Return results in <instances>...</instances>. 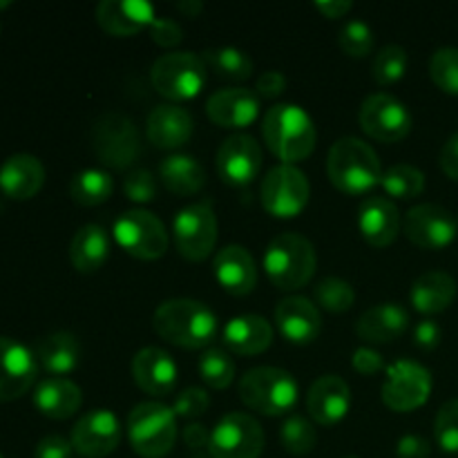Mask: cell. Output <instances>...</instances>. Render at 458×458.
<instances>
[{
  "label": "cell",
  "instance_id": "1",
  "mask_svg": "<svg viewBox=\"0 0 458 458\" xmlns=\"http://www.w3.org/2000/svg\"><path fill=\"white\" fill-rule=\"evenodd\" d=\"M152 327L159 338L182 349L208 347L217 334V318L199 300L173 298L157 307Z\"/></svg>",
  "mask_w": 458,
  "mask_h": 458
},
{
  "label": "cell",
  "instance_id": "2",
  "mask_svg": "<svg viewBox=\"0 0 458 458\" xmlns=\"http://www.w3.org/2000/svg\"><path fill=\"white\" fill-rule=\"evenodd\" d=\"M327 174L334 188L344 195H365L383 182V165L369 143L356 137H343L331 146Z\"/></svg>",
  "mask_w": 458,
  "mask_h": 458
},
{
  "label": "cell",
  "instance_id": "3",
  "mask_svg": "<svg viewBox=\"0 0 458 458\" xmlns=\"http://www.w3.org/2000/svg\"><path fill=\"white\" fill-rule=\"evenodd\" d=\"M262 134L267 148L282 161L293 165L316 150V125L311 116L293 103H277L262 121Z\"/></svg>",
  "mask_w": 458,
  "mask_h": 458
},
{
  "label": "cell",
  "instance_id": "4",
  "mask_svg": "<svg viewBox=\"0 0 458 458\" xmlns=\"http://www.w3.org/2000/svg\"><path fill=\"white\" fill-rule=\"evenodd\" d=\"M318 258L311 242L298 233H282L264 253L268 280L280 291H298L316 276Z\"/></svg>",
  "mask_w": 458,
  "mask_h": 458
},
{
  "label": "cell",
  "instance_id": "5",
  "mask_svg": "<svg viewBox=\"0 0 458 458\" xmlns=\"http://www.w3.org/2000/svg\"><path fill=\"white\" fill-rule=\"evenodd\" d=\"M298 383L280 367H255L240 380V398L249 410L264 416H284L298 403Z\"/></svg>",
  "mask_w": 458,
  "mask_h": 458
},
{
  "label": "cell",
  "instance_id": "6",
  "mask_svg": "<svg viewBox=\"0 0 458 458\" xmlns=\"http://www.w3.org/2000/svg\"><path fill=\"white\" fill-rule=\"evenodd\" d=\"M128 441L141 458H164L177 441V416L161 403H139L128 416Z\"/></svg>",
  "mask_w": 458,
  "mask_h": 458
},
{
  "label": "cell",
  "instance_id": "7",
  "mask_svg": "<svg viewBox=\"0 0 458 458\" xmlns=\"http://www.w3.org/2000/svg\"><path fill=\"white\" fill-rule=\"evenodd\" d=\"M208 67L192 52H173L157 58L150 70L152 88L168 101H191L204 89Z\"/></svg>",
  "mask_w": 458,
  "mask_h": 458
},
{
  "label": "cell",
  "instance_id": "8",
  "mask_svg": "<svg viewBox=\"0 0 458 458\" xmlns=\"http://www.w3.org/2000/svg\"><path fill=\"white\" fill-rule=\"evenodd\" d=\"M92 148L98 161L114 170H125L141 155V137L130 116L107 112L92 128Z\"/></svg>",
  "mask_w": 458,
  "mask_h": 458
},
{
  "label": "cell",
  "instance_id": "9",
  "mask_svg": "<svg viewBox=\"0 0 458 458\" xmlns=\"http://www.w3.org/2000/svg\"><path fill=\"white\" fill-rule=\"evenodd\" d=\"M174 244L188 262H204L217 244V215L210 201H195L174 215Z\"/></svg>",
  "mask_w": 458,
  "mask_h": 458
},
{
  "label": "cell",
  "instance_id": "10",
  "mask_svg": "<svg viewBox=\"0 0 458 458\" xmlns=\"http://www.w3.org/2000/svg\"><path fill=\"white\" fill-rule=\"evenodd\" d=\"M311 186L307 174L289 164H280L267 173L259 188L264 210L277 219H293L307 208Z\"/></svg>",
  "mask_w": 458,
  "mask_h": 458
},
{
  "label": "cell",
  "instance_id": "11",
  "mask_svg": "<svg viewBox=\"0 0 458 458\" xmlns=\"http://www.w3.org/2000/svg\"><path fill=\"white\" fill-rule=\"evenodd\" d=\"M114 240L132 258L152 262L168 250V231L150 210H125L114 222Z\"/></svg>",
  "mask_w": 458,
  "mask_h": 458
},
{
  "label": "cell",
  "instance_id": "12",
  "mask_svg": "<svg viewBox=\"0 0 458 458\" xmlns=\"http://www.w3.org/2000/svg\"><path fill=\"white\" fill-rule=\"evenodd\" d=\"M262 450V425L244 411L226 414L210 432V458H259Z\"/></svg>",
  "mask_w": 458,
  "mask_h": 458
},
{
  "label": "cell",
  "instance_id": "13",
  "mask_svg": "<svg viewBox=\"0 0 458 458\" xmlns=\"http://www.w3.org/2000/svg\"><path fill=\"white\" fill-rule=\"evenodd\" d=\"M432 394V374L414 360H396L387 367V378L383 383V403L392 411L407 414L429 401Z\"/></svg>",
  "mask_w": 458,
  "mask_h": 458
},
{
  "label": "cell",
  "instance_id": "14",
  "mask_svg": "<svg viewBox=\"0 0 458 458\" xmlns=\"http://www.w3.org/2000/svg\"><path fill=\"white\" fill-rule=\"evenodd\" d=\"M358 123L367 137L380 143L403 141L411 132V114L392 94H371L362 101Z\"/></svg>",
  "mask_w": 458,
  "mask_h": 458
},
{
  "label": "cell",
  "instance_id": "15",
  "mask_svg": "<svg viewBox=\"0 0 458 458\" xmlns=\"http://www.w3.org/2000/svg\"><path fill=\"white\" fill-rule=\"evenodd\" d=\"M405 237L425 250H441L450 246L458 235L454 215L438 204H419L410 208L403 222Z\"/></svg>",
  "mask_w": 458,
  "mask_h": 458
},
{
  "label": "cell",
  "instance_id": "16",
  "mask_svg": "<svg viewBox=\"0 0 458 458\" xmlns=\"http://www.w3.org/2000/svg\"><path fill=\"white\" fill-rule=\"evenodd\" d=\"M121 423L114 411L92 410L76 420L72 429V447L81 456H110L121 443Z\"/></svg>",
  "mask_w": 458,
  "mask_h": 458
},
{
  "label": "cell",
  "instance_id": "17",
  "mask_svg": "<svg viewBox=\"0 0 458 458\" xmlns=\"http://www.w3.org/2000/svg\"><path fill=\"white\" fill-rule=\"evenodd\" d=\"M38 360L25 344L0 335V403L25 396L36 383Z\"/></svg>",
  "mask_w": 458,
  "mask_h": 458
},
{
  "label": "cell",
  "instance_id": "18",
  "mask_svg": "<svg viewBox=\"0 0 458 458\" xmlns=\"http://www.w3.org/2000/svg\"><path fill=\"white\" fill-rule=\"evenodd\" d=\"M262 170V148L250 134H231L217 150V173L228 186H249Z\"/></svg>",
  "mask_w": 458,
  "mask_h": 458
},
{
  "label": "cell",
  "instance_id": "19",
  "mask_svg": "<svg viewBox=\"0 0 458 458\" xmlns=\"http://www.w3.org/2000/svg\"><path fill=\"white\" fill-rule=\"evenodd\" d=\"M276 325L291 344H311L322 334L320 309L302 295H289L277 302Z\"/></svg>",
  "mask_w": 458,
  "mask_h": 458
},
{
  "label": "cell",
  "instance_id": "20",
  "mask_svg": "<svg viewBox=\"0 0 458 458\" xmlns=\"http://www.w3.org/2000/svg\"><path fill=\"white\" fill-rule=\"evenodd\" d=\"M132 376L139 389L155 398H165L174 392L179 369L173 356L159 347H146L137 352L132 360Z\"/></svg>",
  "mask_w": 458,
  "mask_h": 458
},
{
  "label": "cell",
  "instance_id": "21",
  "mask_svg": "<svg viewBox=\"0 0 458 458\" xmlns=\"http://www.w3.org/2000/svg\"><path fill=\"white\" fill-rule=\"evenodd\" d=\"M349 410H352V389L340 376H322L307 392L309 416L325 428L338 425L349 414Z\"/></svg>",
  "mask_w": 458,
  "mask_h": 458
},
{
  "label": "cell",
  "instance_id": "22",
  "mask_svg": "<svg viewBox=\"0 0 458 458\" xmlns=\"http://www.w3.org/2000/svg\"><path fill=\"white\" fill-rule=\"evenodd\" d=\"M206 114L219 128H249L259 114V98L246 88H224L206 101Z\"/></svg>",
  "mask_w": 458,
  "mask_h": 458
},
{
  "label": "cell",
  "instance_id": "23",
  "mask_svg": "<svg viewBox=\"0 0 458 458\" xmlns=\"http://www.w3.org/2000/svg\"><path fill=\"white\" fill-rule=\"evenodd\" d=\"M213 276L217 284L235 298L253 293L258 286V267L253 255L240 244L226 246L215 255Z\"/></svg>",
  "mask_w": 458,
  "mask_h": 458
},
{
  "label": "cell",
  "instance_id": "24",
  "mask_svg": "<svg viewBox=\"0 0 458 458\" xmlns=\"http://www.w3.org/2000/svg\"><path fill=\"white\" fill-rule=\"evenodd\" d=\"M358 231L374 249L394 244L401 233V213L389 197H367L358 208Z\"/></svg>",
  "mask_w": 458,
  "mask_h": 458
},
{
  "label": "cell",
  "instance_id": "25",
  "mask_svg": "<svg viewBox=\"0 0 458 458\" xmlns=\"http://www.w3.org/2000/svg\"><path fill=\"white\" fill-rule=\"evenodd\" d=\"M155 7L146 0H103L97 7V21L103 31L116 38H128L155 22Z\"/></svg>",
  "mask_w": 458,
  "mask_h": 458
},
{
  "label": "cell",
  "instance_id": "26",
  "mask_svg": "<svg viewBox=\"0 0 458 458\" xmlns=\"http://www.w3.org/2000/svg\"><path fill=\"white\" fill-rule=\"evenodd\" d=\"M195 130L191 112L174 103H161L148 114L146 137L159 150H177L186 146Z\"/></svg>",
  "mask_w": 458,
  "mask_h": 458
},
{
  "label": "cell",
  "instance_id": "27",
  "mask_svg": "<svg viewBox=\"0 0 458 458\" xmlns=\"http://www.w3.org/2000/svg\"><path fill=\"white\" fill-rule=\"evenodd\" d=\"M410 327V313L398 302H383L367 309L356 322L358 338L369 344H387L401 338Z\"/></svg>",
  "mask_w": 458,
  "mask_h": 458
},
{
  "label": "cell",
  "instance_id": "28",
  "mask_svg": "<svg viewBox=\"0 0 458 458\" xmlns=\"http://www.w3.org/2000/svg\"><path fill=\"white\" fill-rule=\"evenodd\" d=\"M45 183V168L34 155H12L0 168V191L9 199H31Z\"/></svg>",
  "mask_w": 458,
  "mask_h": 458
},
{
  "label": "cell",
  "instance_id": "29",
  "mask_svg": "<svg viewBox=\"0 0 458 458\" xmlns=\"http://www.w3.org/2000/svg\"><path fill=\"white\" fill-rule=\"evenodd\" d=\"M273 327L262 316H237L224 327V344L237 356H259L273 344Z\"/></svg>",
  "mask_w": 458,
  "mask_h": 458
},
{
  "label": "cell",
  "instance_id": "30",
  "mask_svg": "<svg viewBox=\"0 0 458 458\" xmlns=\"http://www.w3.org/2000/svg\"><path fill=\"white\" fill-rule=\"evenodd\" d=\"M83 394L76 383L70 378H52L43 380L34 392V405L43 416L52 420H65L81 410Z\"/></svg>",
  "mask_w": 458,
  "mask_h": 458
},
{
  "label": "cell",
  "instance_id": "31",
  "mask_svg": "<svg viewBox=\"0 0 458 458\" xmlns=\"http://www.w3.org/2000/svg\"><path fill=\"white\" fill-rule=\"evenodd\" d=\"M456 298V282L450 273L429 271L423 273L419 280L411 284L410 300L414 309L423 316H437L447 311Z\"/></svg>",
  "mask_w": 458,
  "mask_h": 458
},
{
  "label": "cell",
  "instance_id": "32",
  "mask_svg": "<svg viewBox=\"0 0 458 458\" xmlns=\"http://www.w3.org/2000/svg\"><path fill=\"white\" fill-rule=\"evenodd\" d=\"M110 259V237L98 224H85L70 242V262L79 273H97Z\"/></svg>",
  "mask_w": 458,
  "mask_h": 458
},
{
  "label": "cell",
  "instance_id": "33",
  "mask_svg": "<svg viewBox=\"0 0 458 458\" xmlns=\"http://www.w3.org/2000/svg\"><path fill=\"white\" fill-rule=\"evenodd\" d=\"M159 179L173 195L191 197L206 186V170L195 157L170 155L161 161Z\"/></svg>",
  "mask_w": 458,
  "mask_h": 458
},
{
  "label": "cell",
  "instance_id": "34",
  "mask_svg": "<svg viewBox=\"0 0 458 458\" xmlns=\"http://www.w3.org/2000/svg\"><path fill=\"white\" fill-rule=\"evenodd\" d=\"M79 340L72 334H67V331L49 334L47 338L38 340V344H36V360L40 362V367L47 374H54L56 378L72 374L76 369V365H79Z\"/></svg>",
  "mask_w": 458,
  "mask_h": 458
},
{
  "label": "cell",
  "instance_id": "35",
  "mask_svg": "<svg viewBox=\"0 0 458 458\" xmlns=\"http://www.w3.org/2000/svg\"><path fill=\"white\" fill-rule=\"evenodd\" d=\"M112 191H114V182L106 170L98 168L81 170L70 182L72 201L79 206H88V208L106 204L112 197Z\"/></svg>",
  "mask_w": 458,
  "mask_h": 458
},
{
  "label": "cell",
  "instance_id": "36",
  "mask_svg": "<svg viewBox=\"0 0 458 458\" xmlns=\"http://www.w3.org/2000/svg\"><path fill=\"white\" fill-rule=\"evenodd\" d=\"M206 67L215 72V76L226 81H246L253 74V61L246 52L237 47H215L201 54Z\"/></svg>",
  "mask_w": 458,
  "mask_h": 458
},
{
  "label": "cell",
  "instance_id": "37",
  "mask_svg": "<svg viewBox=\"0 0 458 458\" xmlns=\"http://www.w3.org/2000/svg\"><path fill=\"white\" fill-rule=\"evenodd\" d=\"M383 191L387 192V197L394 199L410 201L416 197L423 195L425 191V174L420 173L416 165L410 164H396L383 173V182H380Z\"/></svg>",
  "mask_w": 458,
  "mask_h": 458
},
{
  "label": "cell",
  "instance_id": "38",
  "mask_svg": "<svg viewBox=\"0 0 458 458\" xmlns=\"http://www.w3.org/2000/svg\"><path fill=\"white\" fill-rule=\"evenodd\" d=\"M280 441L289 454L307 456L316 447L318 432L307 416L289 414L280 428Z\"/></svg>",
  "mask_w": 458,
  "mask_h": 458
},
{
  "label": "cell",
  "instance_id": "39",
  "mask_svg": "<svg viewBox=\"0 0 458 458\" xmlns=\"http://www.w3.org/2000/svg\"><path fill=\"white\" fill-rule=\"evenodd\" d=\"M313 298L320 309L331 313H344L353 307L356 302V291L349 282L340 280V277H322L316 286H313Z\"/></svg>",
  "mask_w": 458,
  "mask_h": 458
},
{
  "label": "cell",
  "instance_id": "40",
  "mask_svg": "<svg viewBox=\"0 0 458 458\" xmlns=\"http://www.w3.org/2000/svg\"><path fill=\"white\" fill-rule=\"evenodd\" d=\"M197 369L210 389H226L235 380V362L224 349H208L197 362Z\"/></svg>",
  "mask_w": 458,
  "mask_h": 458
},
{
  "label": "cell",
  "instance_id": "41",
  "mask_svg": "<svg viewBox=\"0 0 458 458\" xmlns=\"http://www.w3.org/2000/svg\"><path fill=\"white\" fill-rule=\"evenodd\" d=\"M407 52L401 45H385L371 63V76L378 85H394L405 76Z\"/></svg>",
  "mask_w": 458,
  "mask_h": 458
},
{
  "label": "cell",
  "instance_id": "42",
  "mask_svg": "<svg viewBox=\"0 0 458 458\" xmlns=\"http://www.w3.org/2000/svg\"><path fill=\"white\" fill-rule=\"evenodd\" d=\"M429 76L438 89L458 97V47H441L429 61Z\"/></svg>",
  "mask_w": 458,
  "mask_h": 458
},
{
  "label": "cell",
  "instance_id": "43",
  "mask_svg": "<svg viewBox=\"0 0 458 458\" xmlns=\"http://www.w3.org/2000/svg\"><path fill=\"white\" fill-rule=\"evenodd\" d=\"M338 45L347 56L352 58H365L369 56L371 49L376 45V34L367 22L362 21H349L347 25L340 30Z\"/></svg>",
  "mask_w": 458,
  "mask_h": 458
},
{
  "label": "cell",
  "instance_id": "44",
  "mask_svg": "<svg viewBox=\"0 0 458 458\" xmlns=\"http://www.w3.org/2000/svg\"><path fill=\"white\" fill-rule=\"evenodd\" d=\"M434 437L447 454H458V398L447 401L434 420Z\"/></svg>",
  "mask_w": 458,
  "mask_h": 458
},
{
  "label": "cell",
  "instance_id": "45",
  "mask_svg": "<svg viewBox=\"0 0 458 458\" xmlns=\"http://www.w3.org/2000/svg\"><path fill=\"white\" fill-rule=\"evenodd\" d=\"M208 407H210V396L204 387H188V389H183L177 398H174V403L170 410L174 411V416H177V419L192 420V419H199V416H204L206 411H208Z\"/></svg>",
  "mask_w": 458,
  "mask_h": 458
},
{
  "label": "cell",
  "instance_id": "46",
  "mask_svg": "<svg viewBox=\"0 0 458 458\" xmlns=\"http://www.w3.org/2000/svg\"><path fill=\"white\" fill-rule=\"evenodd\" d=\"M123 192L134 204H150L157 197V179L150 170L137 168L128 173L123 182Z\"/></svg>",
  "mask_w": 458,
  "mask_h": 458
},
{
  "label": "cell",
  "instance_id": "47",
  "mask_svg": "<svg viewBox=\"0 0 458 458\" xmlns=\"http://www.w3.org/2000/svg\"><path fill=\"white\" fill-rule=\"evenodd\" d=\"M150 36L159 47L170 49V47H177V45L182 43L183 30L177 21L161 16V18H155V22L150 25Z\"/></svg>",
  "mask_w": 458,
  "mask_h": 458
},
{
  "label": "cell",
  "instance_id": "48",
  "mask_svg": "<svg viewBox=\"0 0 458 458\" xmlns=\"http://www.w3.org/2000/svg\"><path fill=\"white\" fill-rule=\"evenodd\" d=\"M72 441L58 437V434H49V437L40 438L36 445L34 458H70L72 456Z\"/></svg>",
  "mask_w": 458,
  "mask_h": 458
},
{
  "label": "cell",
  "instance_id": "49",
  "mask_svg": "<svg viewBox=\"0 0 458 458\" xmlns=\"http://www.w3.org/2000/svg\"><path fill=\"white\" fill-rule=\"evenodd\" d=\"M352 367L362 376H374L380 369H385V360L378 352H374L371 347H358L353 352Z\"/></svg>",
  "mask_w": 458,
  "mask_h": 458
},
{
  "label": "cell",
  "instance_id": "50",
  "mask_svg": "<svg viewBox=\"0 0 458 458\" xmlns=\"http://www.w3.org/2000/svg\"><path fill=\"white\" fill-rule=\"evenodd\" d=\"M429 454H432V447H429L428 438L419 437V434H407L396 445L398 458H429Z\"/></svg>",
  "mask_w": 458,
  "mask_h": 458
},
{
  "label": "cell",
  "instance_id": "51",
  "mask_svg": "<svg viewBox=\"0 0 458 458\" xmlns=\"http://www.w3.org/2000/svg\"><path fill=\"white\" fill-rule=\"evenodd\" d=\"M443 340V329L438 327V322L434 320H423L414 327V343L419 344L420 349H437Z\"/></svg>",
  "mask_w": 458,
  "mask_h": 458
},
{
  "label": "cell",
  "instance_id": "52",
  "mask_svg": "<svg viewBox=\"0 0 458 458\" xmlns=\"http://www.w3.org/2000/svg\"><path fill=\"white\" fill-rule=\"evenodd\" d=\"M183 443L191 452L201 454V452H208L210 445V432L201 423H191L183 429Z\"/></svg>",
  "mask_w": 458,
  "mask_h": 458
},
{
  "label": "cell",
  "instance_id": "53",
  "mask_svg": "<svg viewBox=\"0 0 458 458\" xmlns=\"http://www.w3.org/2000/svg\"><path fill=\"white\" fill-rule=\"evenodd\" d=\"M284 89H286V76L282 74V72L268 70L258 79V92L262 94V97L276 98L280 97Z\"/></svg>",
  "mask_w": 458,
  "mask_h": 458
},
{
  "label": "cell",
  "instance_id": "54",
  "mask_svg": "<svg viewBox=\"0 0 458 458\" xmlns=\"http://www.w3.org/2000/svg\"><path fill=\"white\" fill-rule=\"evenodd\" d=\"M441 168L450 179L458 182V132L452 134L441 150Z\"/></svg>",
  "mask_w": 458,
  "mask_h": 458
},
{
  "label": "cell",
  "instance_id": "55",
  "mask_svg": "<svg viewBox=\"0 0 458 458\" xmlns=\"http://www.w3.org/2000/svg\"><path fill=\"white\" fill-rule=\"evenodd\" d=\"M353 4L347 3V0H318L316 3V9L322 13L325 18H329V21H335V18H343L347 16L349 12H352Z\"/></svg>",
  "mask_w": 458,
  "mask_h": 458
},
{
  "label": "cell",
  "instance_id": "56",
  "mask_svg": "<svg viewBox=\"0 0 458 458\" xmlns=\"http://www.w3.org/2000/svg\"><path fill=\"white\" fill-rule=\"evenodd\" d=\"M177 12L186 18H197L204 12V4L199 0H182V3H177Z\"/></svg>",
  "mask_w": 458,
  "mask_h": 458
},
{
  "label": "cell",
  "instance_id": "57",
  "mask_svg": "<svg viewBox=\"0 0 458 458\" xmlns=\"http://www.w3.org/2000/svg\"><path fill=\"white\" fill-rule=\"evenodd\" d=\"M3 7H9V3H7V0H4V3H0V9H3Z\"/></svg>",
  "mask_w": 458,
  "mask_h": 458
},
{
  "label": "cell",
  "instance_id": "58",
  "mask_svg": "<svg viewBox=\"0 0 458 458\" xmlns=\"http://www.w3.org/2000/svg\"><path fill=\"white\" fill-rule=\"evenodd\" d=\"M347 458H356V456H347Z\"/></svg>",
  "mask_w": 458,
  "mask_h": 458
},
{
  "label": "cell",
  "instance_id": "59",
  "mask_svg": "<svg viewBox=\"0 0 458 458\" xmlns=\"http://www.w3.org/2000/svg\"><path fill=\"white\" fill-rule=\"evenodd\" d=\"M0 458H3V454H0Z\"/></svg>",
  "mask_w": 458,
  "mask_h": 458
}]
</instances>
